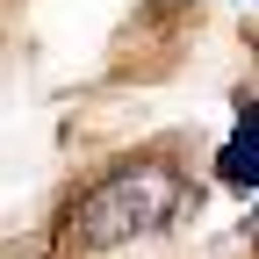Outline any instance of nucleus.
Listing matches in <instances>:
<instances>
[{"mask_svg":"<svg viewBox=\"0 0 259 259\" xmlns=\"http://www.w3.org/2000/svg\"><path fill=\"white\" fill-rule=\"evenodd\" d=\"M238 130H252V137H259V94H245V101H238Z\"/></svg>","mask_w":259,"mask_h":259,"instance_id":"3","label":"nucleus"},{"mask_svg":"<svg viewBox=\"0 0 259 259\" xmlns=\"http://www.w3.org/2000/svg\"><path fill=\"white\" fill-rule=\"evenodd\" d=\"M187 209V173L166 158H115L65 202V238L79 252H115L130 238H151Z\"/></svg>","mask_w":259,"mask_h":259,"instance_id":"1","label":"nucleus"},{"mask_svg":"<svg viewBox=\"0 0 259 259\" xmlns=\"http://www.w3.org/2000/svg\"><path fill=\"white\" fill-rule=\"evenodd\" d=\"M216 180L231 194H252V202H259V137H252V130H231V137L216 144Z\"/></svg>","mask_w":259,"mask_h":259,"instance_id":"2","label":"nucleus"}]
</instances>
